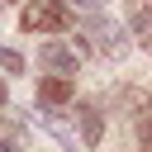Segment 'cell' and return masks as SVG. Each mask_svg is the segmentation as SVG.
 I'll use <instances>...</instances> for the list:
<instances>
[{"label": "cell", "instance_id": "10", "mask_svg": "<svg viewBox=\"0 0 152 152\" xmlns=\"http://www.w3.org/2000/svg\"><path fill=\"white\" fill-rule=\"evenodd\" d=\"M5 5H10V0H0V10H5Z\"/></svg>", "mask_w": 152, "mask_h": 152}, {"label": "cell", "instance_id": "2", "mask_svg": "<svg viewBox=\"0 0 152 152\" xmlns=\"http://www.w3.org/2000/svg\"><path fill=\"white\" fill-rule=\"evenodd\" d=\"M38 62H43L48 71H76V52H71L66 43H43V48H38Z\"/></svg>", "mask_w": 152, "mask_h": 152}, {"label": "cell", "instance_id": "6", "mask_svg": "<svg viewBox=\"0 0 152 152\" xmlns=\"http://www.w3.org/2000/svg\"><path fill=\"white\" fill-rule=\"evenodd\" d=\"M0 66H5L10 76H19V71H24V57H19L14 48H0Z\"/></svg>", "mask_w": 152, "mask_h": 152}, {"label": "cell", "instance_id": "5", "mask_svg": "<svg viewBox=\"0 0 152 152\" xmlns=\"http://www.w3.org/2000/svg\"><path fill=\"white\" fill-rule=\"evenodd\" d=\"M128 28L138 43H147V0H128Z\"/></svg>", "mask_w": 152, "mask_h": 152}, {"label": "cell", "instance_id": "3", "mask_svg": "<svg viewBox=\"0 0 152 152\" xmlns=\"http://www.w3.org/2000/svg\"><path fill=\"white\" fill-rule=\"evenodd\" d=\"M76 119H81V138H86V147H95V142L104 138V119H100V109H95V104H76Z\"/></svg>", "mask_w": 152, "mask_h": 152}, {"label": "cell", "instance_id": "4", "mask_svg": "<svg viewBox=\"0 0 152 152\" xmlns=\"http://www.w3.org/2000/svg\"><path fill=\"white\" fill-rule=\"evenodd\" d=\"M71 90H76V86H71L66 76H43V81H38V100H43V104H62V100H71Z\"/></svg>", "mask_w": 152, "mask_h": 152}, {"label": "cell", "instance_id": "9", "mask_svg": "<svg viewBox=\"0 0 152 152\" xmlns=\"http://www.w3.org/2000/svg\"><path fill=\"white\" fill-rule=\"evenodd\" d=\"M0 152H14V147H10V142H0Z\"/></svg>", "mask_w": 152, "mask_h": 152}, {"label": "cell", "instance_id": "1", "mask_svg": "<svg viewBox=\"0 0 152 152\" xmlns=\"http://www.w3.org/2000/svg\"><path fill=\"white\" fill-rule=\"evenodd\" d=\"M71 24H76L71 10L57 5V0H38V5H28V10L19 14V28H28V33H33V28H52V33H57V28H71Z\"/></svg>", "mask_w": 152, "mask_h": 152}, {"label": "cell", "instance_id": "8", "mask_svg": "<svg viewBox=\"0 0 152 152\" xmlns=\"http://www.w3.org/2000/svg\"><path fill=\"white\" fill-rule=\"evenodd\" d=\"M0 104H5V81H0Z\"/></svg>", "mask_w": 152, "mask_h": 152}, {"label": "cell", "instance_id": "7", "mask_svg": "<svg viewBox=\"0 0 152 152\" xmlns=\"http://www.w3.org/2000/svg\"><path fill=\"white\" fill-rule=\"evenodd\" d=\"M57 5H66V0H57ZM76 5H81V10H100L104 0H76Z\"/></svg>", "mask_w": 152, "mask_h": 152}]
</instances>
